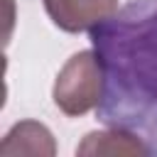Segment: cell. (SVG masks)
Returning <instances> with one entry per match:
<instances>
[{
    "label": "cell",
    "mask_w": 157,
    "mask_h": 157,
    "mask_svg": "<svg viewBox=\"0 0 157 157\" xmlns=\"http://www.w3.org/2000/svg\"><path fill=\"white\" fill-rule=\"evenodd\" d=\"M54 105L64 115H86L103 98V66L91 49H81L59 69L52 88Z\"/></svg>",
    "instance_id": "cell-1"
},
{
    "label": "cell",
    "mask_w": 157,
    "mask_h": 157,
    "mask_svg": "<svg viewBox=\"0 0 157 157\" xmlns=\"http://www.w3.org/2000/svg\"><path fill=\"white\" fill-rule=\"evenodd\" d=\"M49 20L64 32H88L118 12L120 0H42Z\"/></svg>",
    "instance_id": "cell-2"
},
{
    "label": "cell",
    "mask_w": 157,
    "mask_h": 157,
    "mask_svg": "<svg viewBox=\"0 0 157 157\" xmlns=\"http://www.w3.org/2000/svg\"><path fill=\"white\" fill-rule=\"evenodd\" d=\"M56 152L54 135L47 125L37 120H20L15 123L0 142V155H47Z\"/></svg>",
    "instance_id": "cell-3"
},
{
    "label": "cell",
    "mask_w": 157,
    "mask_h": 157,
    "mask_svg": "<svg viewBox=\"0 0 157 157\" xmlns=\"http://www.w3.org/2000/svg\"><path fill=\"white\" fill-rule=\"evenodd\" d=\"M76 155H147V145L128 130H93L76 145Z\"/></svg>",
    "instance_id": "cell-4"
}]
</instances>
